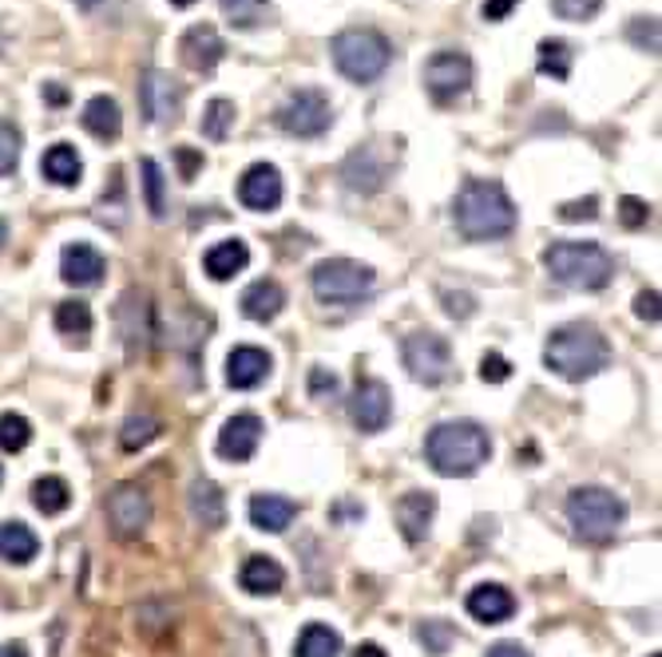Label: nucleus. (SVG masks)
<instances>
[{"label": "nucleus", "mask_w": 662, "mask_h": 657, "mask_svg": "<svg viewBox=\"0 0 662 657\" xmlns=\"http://www.w3.org/2000/svg\"><path fill=\"white\" fill-rule=\"evenodd\" d=\"M453 218L468 242H496L516 230V202L496 179H468L453 202Z\"/></svg>", "instance_id": "1"}, {"label": "nucleus", "mask_w": 662, "mask_h": 657, "mask_svg": "<svg viewBox=\"0 0 662 657\" xmlns=\"http://www.w3.org/2000/svg\"><path fill=\"white\" fill-rule=\"evenodd\" d=\"M425 456L433 463V471H441L448 479L476 476L488 463V456H493V436L476 420H445L428 432Z\"/></svg>", "instance_id": "2"}, {"label": "nucleus", "mask_w": 662, "mask_h": 657, "mask_svg": "<svg viewBox=\"0 0 662 657\" xmlns=\"http://www.w3.org/2000/svg\"><path fill=\"white\" fill-rule=\"evenodd\" d=\"M544 365L563 380H591L611 365V345L596 325L571 321V325L551 328L548 345H544Z\"/></svg>", "instance_id": "3"}, {"label": "nucleus", "mask_w": 662, "mask_h": 657, "mask_svg": "<svg viewBox=\"0 0 662 657\" xmlns=\"http://www.w3.org/2000/svg\"><path fill=\"white\" fill-rule=\"evenodd\" d=\"M544 265L568 290H603L616 273V258L599 242H551L544 250Z\"/></svg>", "instance_id": "4"}, {"label": "nucleus", "mask_w": 662, "mask_h": 657, "mask_svg": "<svg viewBox=\"0 0 662 657\" xmlns=\"http://www.w3.org/2000/svg\"><path fill=\"white\" fill-rule=\"evenodd\" d=\"M568 523L587 543H611L627 523V503L607 488H576L568 496Z\"/></svg>", "instance_id": "5"}, {"label": "nucleus", "mask_w": 662, "mask_h": 657, "mask_svg": "<svg viewBox=\"0 0 662 657\" xmlns=\"http://www.w3.org/2000/svg\"><path fill=\"white\" fill-rule=\"evenodd\" d=\"M333 64L345 80L353 84H373L377 75H385L389 60H393V48L381 36L377 29H345L330 40Z\"/></svg>", "instance_id": "6"}, {"label": "nucleus", "mask_w": 662, "mask_h": 657, "mask_svg": "<svg viewBox=\"0 0 662 657\" xmlns=\"http://www.w3.org/2000/svg\"><path fill=\"white\" fill-rule=\"evenodd\" d=\"M310 285L318 293V301H330V305H353V301L370 298L377 278H373L370 265L353 262V258H325V262L313 265Z\"/></svg>", "instance_id": "7"}, {"label": "nucleus", "mask_w": 662, "mask_h": 657, "mask_svg": "<svg viewBox=\"0 0 662 657\" xmlns=\"http://www.w3.org/2000/svg\"><path fill=\"white\" fill-rule=\"evenodd\" d=\"M330 123H333V107L325 100V92H318V87H298L278 107V127L286 135H293V139H318V135L330 132Z\"/></svg>", "instance_id": "8"}, {"label": "nucleus", "mask_w": 662, "mask_h": 657, "mask_svg": "<svg viewBox=\"0 0 662 657\" xmlns=\"http://www.w3.org/2000/svg\"><path fill=\"white\" fill-rule=\"evenodd\" d=\"M401 357H405V368L413 380L421 385H441L453 373V348L441 333H413L401 345Z\"/></svg>", "instance_id": "9"}, {"label": "nucleus", "mask_w": 662, "mask_h": 657, "mask_svg": "<svg viewBox=\"0 0 662 657\" xmlns=\"http://www.w3.org/2000/svg\"><path fill=\"white\" fill-rule=\"evenodd\" d=\"M425 87L436 104H453L473 87V60L464 52H436L425 64Z\"/></svg>", "instance_id": "10"}, {"label": "nucleus", "mask_w": 662, "mask_h": 657, "mask_svg": "<svg viewBox=\"0 0 662 657\" xmlns=\"http://www.w3.org/2000/svg\"><path fill=\"white\" fill-rule=\"evenodd\" d=\"M107 523H112L115 539H139L152 523V499L135 483H120L107 496Z\"/></svg>", "instance_id": "11"}, {"label": "nucleus", "mask_w": 662, "mask_h": 657, "mask_svg": "<svg viewBox=\"0 0 662 657\" xmlns=\"http://www.w3.org/2000/svg\"><path fill=\"white\" fill-rule=\"evenodd\" d=\"M350 413L361 432H381V428L389 424V416H393V393H389L385 380H373V376L370 380H358Z\"/></svg>", "instance_id": "12"}, {"label": "nucleus", "mask_w": 662, "mask_h": 657, "mask_svg": "<svg viewBox=\"0 0 662 657\" xmlns=\"http://www.w3.org/2000/svg\"><path fill=\"white\" fill-rule=\"evenodd\" d=\"M282 195H286L282 170H278L275 163H255V167H247V175L238 179V198H242V207L258 210V215L275 210L278 202H282Z\"/></svg>", "instance_id": "13"}, {"label": "nucleus", "mask_w": 662, "mask_h": 657, "mask_svg": "<svg viewBox=\"0 0 662 657\" xmlns=\"http://www.w3.org/2000/svg\"><path fill=\"white\" fill-rule=\"evenodd\" d=\"M262 444V420L255 413H238L223 424V432H218V456L223 460H235V463H247L250 456L258 451Z\"/></svg>", "instance_id": "14"}, {"label": "nucleus", "mask_w": 662, "mask_h": 657, "mask_svg": "<svg viewBox=\"0 0 662 657\" xmlns=\"http://www.w3.org/2000/svg\"><path fill=\"white\" fill-rule=\"evenodd\" d=\"M139 104H143V115L152 123H170L175 115H179V104H183V92L179 84L170 80V75L163 72H147L139 84Z\"/></svg>", "instance_id": "15"}, {"label": "nucleus", "mask_w": 662, "mask_h": 657, "mask_svg": "<svg viewBox=\"0 0 662 657\" xmlns=\"http://www.w3.org/2000/svg\"><path fill=\"white\" fill-rule=\"evenodd\" d=\"M104 273H107V262L95 246L87 242L64 246V254H60V278H64L68 285H100Z\"/></svg>", "instance_id": "16"}, {"label": "nucleus", "mask_w": 662, "mask_h": 657, "mask_svg": "<svg viewBox=\"0 0 662 657\" xmlns=\"http://www.w3.org/2000/svg\"><path fill=\"white\" fill-rule=\"evenodd\" d=\"M223 52H227V48H223V36H218L210 24H195V29H187L179 40V56L190 72H215Z\"/></svg>", "instance_id": "17"}, {"label": "nucleus", "mask_w": 662, "mask_h": 657, "mask_svg": "<svg viewBox=\"0 0 662 657\" xmlns=\"http://www.w3.org/2000/svg\"><path fill=\"white\" fill-rule=\"evenodd\" d=\"M270 368H275V361H270V353L258 345H238L230 348L227 357V385L230 388H258L270 376Z\"/></svg>", "instance_id": "18"}, {"label": "nucleus", "mask_w": 662, "mask_h": 657, "mask_svg": "<svg viewBox=\"0 0 662 657\" xmlns=\"http://www.w3.org/2000/svg\"><path fill=\"white\" fill-rule=\"evenodd\" d=\"M341 175H345V187L350 190H381L385 187V179H389V163L385 159H377V147H361V150H353L350 159H345V167H341Z\"/></svg>", "instance_id": "19"}, {"label": "nucleus", "mask_w": 662, "mask_h": 657, "mask_svg": "<svg viewBox=\"0 0 662 657\" xmlns=\"http://www.w3.org/2000/svg\"><path fill=\"white\" fill-rule=\"evenodd\" d=\"M436 515V496L433 491H408L397 499V526L408 543H421L428 535V523Z\"/></svg>", "instance_id": "20"}, {"label": "nucleus", "mask_w": 662, "mask_h": 657, "mask_svg": "<svg viewBox=\"0 0 662 657\" xmlns=\"http://www.w3.org/2000/svg\"><path fill=\"white\" fill-rule=\"evenodd\" d=\"M238 583H242L247 594H255V598H270V594H278L286 586V571L270 554H250L247 563H242V571H238Z\"/></svg>", "instance_id": "21"}, {"label": "nucleus", "mask_w": 662, "mask_h": 657, "mask_svg": "<svg viewBox=\"0 0 662 657\" xmlns=\"http://www.w3.org/2000/svg\"><path fill=\"white\" fill-rule=\"evenodd\" d=\"M120 333L127 341V353H139L143 341L152 337V305H147L143 293L127 290L120 298Z\"/></svg>", "instance_id": "22"}, {"label": "nucleus", "mask_w": 662, "mask_h": 657, "mask_svg": "<svg viewBox=\"0 0 662 657\" xmlns=\"http://www.w3.org/2000/svg\"><path fill=\"white\" fill-rule=\"evenodd\" d=\"M464 606H468V614H473L476 622H484V626H500V622H508L511 614H516V598L496 583L476 586Z\"/></svg>", "instance_id": "23"}, {"label": "nucleus", "mask_w": 662, "mask_h": 657, "mask_svg": "<svg viewBox=\"0 0 662 657\" xmlns=\"http://www.w3.org/2000/svg\"><path fill=\"white\" fill-rule=\"evenodd\" d=\"M190 515L195 523H203L207 531H218L227 523V496L218 488L215 479H195L190 483Z\"/></svg>", "instance_id": "24"}, {"label": "nucleus", "mask_w": 662, "mask_h": 657, "mask_svg": "<svg viewBox=\"0 0 662 657\" xmlns=\"http://www.w3.org/2000/svg\"><path fill=\"white\" fill-rule=\"evenodd\" d=\"M247 515L258 531H266V535H282L286 526L293 523V515H298V503L286 496H255L250 499Z\"/></svg>", "instance_id": "25"}, {"label": "nucleus", "mask_w": 662, "mask_h": 657, "mask_svg": "<svg viewBox=\"0 0 662 657\" xmlns=\"http://www.w3.org/2000/svg\"><path fill=\"white\" fill-rule=\"evenodd\" d=\"M250 265V250L242 238H227V242H215L203 258V270L215 278V282H230L235 273H242Z\"/></svg>", "instance_id": "26"}, {"label": "nucleus", "mask_w": 662, "mask_h": 657, "mask_svg": "<svg viewBox=\"0 0 662 657\" xmlns=\"http://www.w3.org/2000/svg\"><path fill=\"white\" fill-rule=\"evenodd\" d=\"M40 170H44V179L56 182V187H76L80 175H84V163H80V155H76L72 143H56V147L44 150Z\"/></svg>", "instance_id": "27"}, {"label": "nucleus", "mask_w": 662, "mask_h": 657, "mask_svg": "<svg viewBox=\"0 0 662 657\" xmlns=\"http://www.w3.org/2000/svg\"><path fill=\"white\" fill-rule=\"evenodd\" d=\"M282 305H286V290L278 282H270V278H262V282H255L242 293V313L250 321H275L282 313Z\"/></svg>", "instance_id": "28"}, {"label": "nucleus", "mask_w": 662, "mask_h": 657, "mask_svg": "<svg viewBox=\"0 0 662 657\" xmlns=\"http://www.w3.org/2000/svg\"><path fill=\"white\" fill-rule=\"evenodd\" d=\"M84 127L95 135V139H115L120 127H124V115H120V104H115L112 95H92L84 104Z\"/></svg>", "instance_id": "29"}, {"label": "nucleus", "mask_w": 662, "mask_h": 657, "mask_svg": "<svg viewBox=\"0 0 662 657\" xmlns=\"http://www.w3.org/2000/svg\"><path fill=\"white\" fill-rule=\"evenodd\" d=\"M40 551V539L24 523H0V563L24 566Z\"/></svg>", "instance_id": "30"}, {"label": "nucleus", "mask_w": 662, "mask_h": 657, "mask_svg": "<svg viewBox=\"0 0 662 657\" xmlns=\"http://www.w3.org/2000/svg\"><path fill=\"white\" fill-rule=\"evenodd\" d=\"M293 657H341V634L322 622H310L302 629V638H298V649Z\"/></svg>", "instance_id": "31"}, {"label": "nucleus", "mask_w": 662, "mask_h": 657, "mask_svg": "<svg viewBox=\"0 0 662 657\" xmlns=\"http://www.w3.org/2000/svg\"><path fill=\"white\" fill-rule=\"evenodd\" d=\"M32 503H37L44 515H60V511H68V503H72V488H68L60 476H40L37 483H32Z\"/></svg>", "instance_id": "32"}, {"label": "nucleus", "mask_w": 662, "mask_h": 657, "mask_svg": "<svg viewBox=\"0 0 662 657\" xmlns=\"http://www.w3.org/2000/svg\"><path fill=\"white\" fill-rule=\"evenodd\" d=\"M235 104L230 100H210L207 107H203V123H199V132H203V139H210V143H223L230 135V127H235Z\"/></svg>", "instance_id": "33"}, {"label": "nucleus", "mask_w": 662, "mask_h": 657, "mask_svg": "<svg viewBox=\"0 0 662 657\" xmlns=\"http://www.w3.org/2000/svg\"><path fill=\"white\" fill-rule=\"evenodd\" d=\"M56 333L60 337L84 341L92 333V310L84 301H60L56 305Z\"/></svg>", "instance_id": "34"}, {"label": "nucleus", "mask_w": 662, "mask_h": 657, "mask_svg": "<svg viewBox=\"0 0 662 657\" xmlns=\"http://www.w3.org/2000/svg\"><path fill=\"white\" fill-rule=\"evenodd\" d=\"M571 60H576V52H571L568 40H544L539 44V72L551 75V80H568Z\"/></svg>", "instance_id": "35"}, {"label": "nucleus", "mask_w": 662, "mask_h": 657, "mask_svg": "<svg viewBox=\"0 0 662 657\" xmlns=\"http://www.w3.org/2000/svg\"><path fill=\"white\" fill-rule=\"evenodd\" d=\"M159 436V420L155 416H127L124 420V428H120V444H124V451H139V448H147V444Z\"/></svg>", "instance_id": "36"}, {"label": "nucleus", "mask_w": 662, "mask_h": 657, "mask_svg": "<svg viewBox=\"0 0 662 657\" xmlns=\"http://www.w3.org/2000/svg\"><path fill=\"white\" fill-rule=\"evenodd\" d=\"M32 444V424L20 413H0V451H24Z\"/></svg>", "instance_id": "37"}, {"label": "nucleus", "mask_w": 662, "mask_h": 657, "mask_svg": "<svg viewBox=\"0 0 662 657\" xmlns=\"http://www.w3.org/2000/svg\"><path fill=\"white\" fill-rule=\"evenodd\" d=\"M139 170H143V190H147V210H152V218H163L167 215V198H163V167L155 159H143Z\"/></svg>", "instance_id": "38"}, {"label": "nucleus", "mask_w": 662, "mask_h": 657, "mask_svg": "<svg viewBox=\"0 0 662 657\" xmlns=\"http://www.w3.org/2000/svg\"><path fill=\"white\" fill-rule=\"evenodd\" d=\"M266 4L270 0H218V9L227 12L230 24H238V29H255L258 20H262Z\"/></svg>", "instance_id": "39"}, {"label": "nucleus", "mask_w": 662, "mask_h": 657, "mask_svg": "<svg viewBox=\"0 0 662 657\" xmlns=\"http://www.w3.org/2000/svg\"><path fill=\"white\" fill-rule=\"evenodd\" d=\"M20 163V127L12 119H0V175H12Z\"/></svg>", "instance_id": "40"}, {"label": "nucleus", "mask_w": 662, "mask_h": 657, "mask_svg": "<svg viewBox=\"0 0 662 657\" xmlns=\"http://www.w3.org/2000/svg\"><path fill=\"white\" fill-rule=\"evenodd\" d=\"M627 40H631L634 48H643V52H659V20L654 17H634L631 24H627Z\"/></svg>", "instance_id": "41"}, {"label": "nucleus", "mask_w": 662, "mask_h": 657, "mask_svg": "<svg viewBox=\"0 0 662 657\" xmlns=\"http://www.w3.org/2000/svg\"><path fill=\"white\" fill-rule=\"evenodd\" d=\"M551 9L563 20H591L603 9V0H551Z\"/></svg>", "instance_id": "42"}, {"label": "nucleus", "mask_w": 662, "mask_h": 657, "mask_svg": "<svg viewBox=\"0 0 662 657\" xmlns=\"http://www.w3.org/2000/svg\"><path fill=\"white\" fill-rule=\"evenodd\" d=\"M508 376H511L508 357H500V353H484L480 357V380H488V385H504Z\"/></svg>", "instance_id": "43"}, {"label": "nucleus", "mask_w": 662, "mask_h": 657, "mask_svg": "<svg viewBox=\"0 0 662 657\" xmlns=\"http://www.w3.org/2000/svg\"><path fill=\"white\" fill-rule=\"evenodd\" d=\"M599 215V198H579V202H563V207H559V218H563V222H591V218Z\"/></svg>", "instance_id": "44"}, {"label": "nucleus", "mask_w": 662, "mask_h": 657, "mask_svg": "<svg viewBox=\"0 0 662 657\" xmlns=\"http://www.w3.org/2000/svg\"><path fill=\"white\" fill-rule=\"evenodd\" d=\"M619 218H623V226L639 230V226H647V218H651V207H647L643 198H623V202H619Z\"/></svg>", "instance_id": "45"}, {"label": "nucleus", "mask_w": 662, "mask_h": 657, "mask_svg": "<svg viewBox=\"0 0 662 657\" xmlns=\"http://www.w3.org/2000/svg\"><path fill=\"white\" fill-rule=\"evenodd\" d=\"M333 393H338V376H333L330 368H313L310 373V396L313 400H330Z\"/></svg>", "instance_id": "46"}, {"label": "nucleus", "mask_w": 662, "mask_h": 657, "mask_svg": "<svg viewBox=\"0 0 662 657\" xmlns=\"http://www.w3.org/2000/svg\"><path fill=\"white\" fill-rule=\"evenodd\" d=\"M634 313H639V317L651 321V325H654V321L662 317V313H659V293H654V290L639 293V301H634Z\"/></svg>", "instance_id": "47"}, {"label": "nucleus", "mask_w": 662, "mask_h": 657, "mask_svg": "<svg viewBox=\"0 0 662 657\" xmlns=\"http://www.w3.org/2000/svg\"><path fill=\"white\" fill-rule=\"evenodd\" d=\"M421 642H428V646H433V654H445V646H448V629L441 626V622H428V626L421 629Z\"/></svg>", "instance_id": "48"}, {"label": "nucleus", "mask_w": 662, "mask_h": 657, "mask_svg": "<svg viewBox=\"0 0 662 657\" xmlns=\"http://www.w3.org/2000/svg\"><path fill=\"white\" fill-rule=\"evenodd\" d=\"M520 0H484V20H508Z\"/></svg>", "instance_id": "49"}, {"label": "nucleus", "mask_w": 662, "mask_h": 657, "mask_svg": "<svg viewBox=\"0 0 662 657\" xmlns=\"http://www.w3.org/2000/svg\"><path fill=\"white\" fill-rule=\"evenodd\" d=\"M484 657H531V654L520 646V642H496V646L488 649Z\"/></svg>", "instance_id": "50"}, {"label": "nucleus", "mask_w": 662, "mask_h": 657, "mask_svg": "<svg viewBox=\"0 0 662 657\" xmlns=\"http://www.w3.org/2000/svg\"><path fill=\"white\" fill-rule=\"evenodd\" d=\"M0 657H29V649L20 646V642H4V646H0Z\"/></svg>", "instance_id": "51"}, {"label": "nucleus", "mask_w": 662, "mask_h": 657, "mask_svg": "<svg viewBox=\"0 0 662 657\" xmlns=\"http://www.w3.org/2000/svg\"><path fill=\"white\" fill-rule=\"evenodd\" d=\"M353 657H389V654L377 646V642H365V646H358V654H353Z\"/></svg>", "instance_id": "52"}, {"label": "nucleus", "mask_w": 662, "mask_h": 657, "mask_svg": "<svg viewBox=\"0 0 662 657\" xmlns=\"http://www.w3.org/2000/svg\"><path fill=\"white\" fill-rule=\"evenodd\" d=\"M179 163H183V175H195V167H199V159H195V155H190V150H179Z\"/></svg>", "instance_id": "53"}, {"label": "nucleus", "mask_w": 662, "mask_h": 657, "mask_svg": "<svg viewBox=\"0 0 662 657\" xmlns=\"http://www.w3.org/2000/svg\"><path fill=\"white\" fill-rule=\"evenodd\" d=\"M48 100H52V104H64V100H68V92H64V87H56V84H52V87H48Z\"/></svg>", "instance_id": "54"}, {"label": "nucleus", "mask_w": 662, "mask_h": 657, "mask_svg": "<svg viewBox=\"0 0 662 657\" xmlns=\"http://www.w3.org/2000/svg\"><path fill=\"white\" fill-rule=\"evenodd\" d=\"M76 4H80V9H84V12H92L95 4H100V0H76Z\"/></svg>", "instance_id": "55"}, {"label": "nucleus", "mask_w": 662, "mask_h": 657, "mask_svg": "<svg viewBox=\"0 0 662 657\" xmlns=\"http://www.w3.org/2000/svg\"><path fill=\"white\" fill-rule=\"evenodd\" d=\"M170 4H175V9H190V4H195V0H170Z\"/></svg>", "instance_id": "56"}, {"label": "nucleus", "mask_w": 662, "mask_h": 657, "mask_svg": "<svg viewBox=\"0 0 662 657\" xmlns=\"http://www.w3.org/2000/svg\"><path fill=\"white\" fill-rule=\"evenodd\" d=\"M4 242H9V226L0 222V246H4Z\"/></svg>", "instance_id": "57"}, {"label": "nucleus", "mask_w": 662, "mask_h": 657, "mask_svg": "<svg viewBox=\"0 0 662 657\" xmlns=\"http://www.w3.org/2000/svg\"><path fill=\"white\" fill-rule=\"evenodd\" d=\"M0 483H4V468H0Z\"/></svg>", "instance_id": "58"}, {"label": "nucleus", "mask_w": 662, "mask_h": 657, "mask_svg": "<svg viewBox=\"0 0 662 657\" xmlns=\"http://www.w3.org/2000/svg\"><path fill=\"white\" fill-rule=\"evenodd\" d=\"M651 657H662V654H651Z\"/></svg>", "instance_id": "59"}, {"label": "nucleus", "mask_w": 662, "mask_h": 657, "mask_svg": "<svg viewBox=\"0 0 662 657\" xmlns=\"http://www.w3.org/2000/svg\"><path fill=\"white\" fill-rule=\"evenodd\" d=\"M0 52H4V44H0Z\"/></svg>", "instance_id": "60"}]
</instances>
